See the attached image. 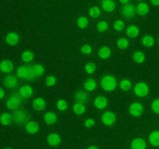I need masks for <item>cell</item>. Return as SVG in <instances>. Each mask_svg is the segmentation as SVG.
Returning <instances> with one entry per match:
<instances>
[{"mask_svg": "<svg viewBox=\"0 0 159 149\" xmlns=\"http://www.w3.org/2000/svg\"><path fill=\"white\" fill-rule=\"evenodd\" d=\"M81 51L83 54H89L92 52V47L88 44H85L81 48Z\"/></svg>", "mask_w": 159, "mask_h": 149, "instance_id": "74e56055", "label": "cell"}, {"mask_svg": "<svg viewBox=\"0 0 159 149\" xmlns=\"http://www.w3.org/2000/svg\"><path fill=\"white\" fill-rule=\"evenodd\" d=\"M95 122L93 119H88L85 122V125L86 127H92L93 125H94Z\"/></svg>", "mask_w": 159, "mask_h": 149, "instance_id": "60d3db41", "label": "cell"}, {"mask_svg": "<svg viewBox=\"0 0 159 149\" xmlns=\"http://www.w3.org/2000/svg\"><path fill=\"white\" fill-rule=\"evenodd\" d=\"M129 1H130V0H120V2L121 3H123V4H127V3L129 2Z\"/></svg>", "mask_w": 159, "mask_h": 149, "instance_id": "ee69618b", "label": "cell"}, {"mask_svg": "<svg viewBox=\"0 0 159 149\" xmlns=\"http://www.w3.org/2000/svg\"><path fill=\"white\" fill-rule=\"evenodd\" d=\"M102 6L106 12H111L114 10L116 5L113 0H103L102 2Z\"/></svg>", "mask_w": 159, "mask_h": 149, "instance_id": "8fae6325", "label": "cell"}, {"mask_svg": "<svg viewBox=\"0 0 159 149\" xmlns=\"http://www.w3.org/2000/svg\"><path fill=\"white\" fill-rule=\"evenodd\" d=\"M44 71L43 67L40 65L31 66H22L17 69L16 74L20 79H32L41 75Z\"/></svg>", "mask_w": 159, "mask_h": 149, "instance_id": "6da1fadb", "label": "cell"}, {"mask_svg": "<svg viewBox=\"0 0 159 149\" xmlns=\"http://www.w3.org/2000/svg\"><path fill=\"white\" fill-rule=\"evenodd\" d=\"M152 108L154 112H155V113H158L159 114V99H155V100L154 101L153 103H152Z\"/></svg>", "mask_w": 159, "mask_h": 149, "instance_id": "f35d334b", "label": "cell"}, {"mask_svg": "<svg viewBox=\"0 0 159 149\" xmlns=\"http://www.w3.org/2000/svg\"><path fill=\"white\" fill-rule=\"evenodd\" d=\"M124 23L122 20H116L114 23H113V26H114L115 29L118 31L123 30V29L124 28Z\"/></svg>", "mask_w": 159, "mask_h": 149, "instance_id": "d590c367", "label": "cell"}, {"mask_svg": "<svg viewBox=\"0 0 159 149\" xmlns=\"http://www.w3.org/2000/svg\"><path fill=\"white\" fill-rule=\"evenodd\" d=\"M21 99L20 96H12L7 101V107L11 110H15L20 107L21 104Z\"/></svg>", "mask_w": 159, "mask_h": 149, "instance_id": "277c9868", "label": "cell"}, {"mask_svg": "<svg viewBox=\"0 0 159 149\" xmlns=\"http://www.w3.org/2000/svg\"><path fill=\"white\" fill-rule=\"evenodd\" d=\"M5 149H12V148H9V147H7V148H5Z\"/></svg>", "mask_w": 159, "mask_h": 149, "instance_id": "bcb514c9", "label": "cell"}, {"mask_svg": "<svg viewBox=\"0 0 159 149\" xmlns=\"http://www.w3.org/2000/svg\"><path fill=\"white\" fill-rule=\"evenodd\" d=\"M152 3L155 6H159V0H151Z\"/></svg>", "mask_w": 159, "mask_h": 149, "instance_id": "7bdbcfd3", "label": "cell"}, {"mask_svg": "<svg viewBox=\"0 0 159 149\" xmlns=\"http://www.w3.org/2000/svg\"><path fill=\"white\" fill-rule=\"evenodd\" d=\"M101 86L106 91H112L116 86V79L113 76H105L101 81Z\"/></svg>", "mask_w": 159, "mask_h": 149, "instance_id": "7a4b0ae2", "label": "cell"}, {"mask_svg": "<svg viewBox=\"0 0 159 149\" xmlns=\"http://www.w3.org/2000/svg\"><path fill=\"white\" fill-rule=\"evenodd\" d=\"M149 141L154 146H159V131H153L149 136Z\"/></svg>", "mask_w": 159, "mask_h": 149, "instance_id": "44dd1931", "label": "cell"}, {"mask_svg": "<svg viewBox=\"0 0 159 149\" xmlns=\"http://www.w3.org/2000/svg\"><path fill=\"white\" fill-rule=\"evenodd\" d=\"M6 43L9 45L13 46L16 45L19 41V36L16 33H10L6 37Z\"/></svg>", "mask_w": 159, "mask_h": 149, "instance_id": "7c38bea8", "label": "cell"}, {"mask_svg": "<svg viewBox=\"0 0 159 149\" xmlns=\"http://www.w3.org/2000/svg\"><path fill=\"white\" fill-rule=\"evenodd\" d=\"M115 120H116V116H115L114 113L110 111L105 112L102 116V122L107 126L112 125L115 122Z\"/></svg>", "mask_w": 159, "mask_h": 149, "instance_id": "5b68a950", "label": "cell"}, {"mask_svg": "<svg viewBox=\"0 0 159 149\" xmlns=\"http://www.w3.org/2000/svg\"><path fill=\"white\" fill-rule=\"evenodd\" d=\"M142 43L143 45H144L147 47H152V45L154 44V39L152 38L151 36H145V37H143L142 39Z\"/></svg>", "mask_w": 159, "mask_h": 149, "instance_id": "f1b7e54d", "label": "cell"}, {"mask_svg": "<svg viewBox=\"0 0 159 149\" xmlns=\"http://www.w3.org/2000/svg\"><path fill=\"white\" fill-rule=\"evenodd\" d=\"M127 34L128 37L134 38L139 34V29L135 26H130L127 29Z\"/></svg>", "mask_w": 159, "mask_h": 149, "instance_id": "7402d4cb", "label": "cell"}, {"mask_svg": "<svg viewBox=\"0 0 159 149\" xmlns=\"http://www.w3.org/2000/svg\"><path fill=\"white\" fill-rule=\"evenodd\" d=\"M0 120H1L2 124H3V125H9L11 123V120H12V116L9 113H5L2 114Z\"/></svg>", "mask_w": 159, "mask_h": 149, "instance_id": "484cf974", "label": "cell"}, {"mask_svg": "<svg viewBox=\"0 0 159 149\" xmlns=\"http://www.w3.org/2000/svg\"><path fill=\"white\" fill-rule=\"evenodd\" d=\"M19 93H20V96H23V98H29L32 96L33 89L30 85H23V86L20 87Z\"/></svg>", "mask_w": 159, "mask_h": 149, "instance_id": "30bf717a", "label": "cell"}, {"mask_svg": "<svg viewBox=\"0 0 159 149\" xmlns=\"http://www.w3.org/2000/svg\"><path fill=\"white\" fill-rule=\"evenodd\" d=\"M100 9L96 6H93L89 9V15L91 17H98L100 15Z\"/></svg>", "mask_w": 159, "mask_h": 149, "instance_id": "d6a6232c", "label": "cell"}, {"mask_svg": "<svg viewBox=\"0 0 159 149\" xmlns=\"http://www.w3.org/2000/svg\"><path fill=\"white\" fill-rule=\"evenodd\" d=\"M135 13L134 6L133 4H125L122 7V14L125 17H132Z\"/></svg>", "mask_w": 159, "mask_h": 149, "instance_id": "ba28073f", "label": "cell"}, {"mask_svg": "<svg viewBox=\"0 0 159 149\" xmlns=\"http://www.w3.org/2000/svg\"><path fill=\"white\" fill-rule=\"evenodd\" d=\"M84 87L85 88V89H87L88 91H93L96 88V82L94 79H91L87 80L86 82L84 84Z\"/></svg>", "mask_w": 159, "mask_h": 149, "instance_id": "d4e9b609", "label": "cell"}, {"mask_svg": "<svg viewBox=\"0 0 159 149\" xmlns=\"http://www.w3.org/2000/svg\"><path fill=\"white\" fill-rule=\"evenodd\" d=\"M146 143L141 138H137L134 139L131 143L132 149H145Z\"/></svg>", "mask_w": 159, "mask_h": 149, "instance_id": "4fadbf2b", "label": "cell"}, {"mask_svg": "<svg viewBox=\"0 0 159 149\" xmlns=\"http://www.w3.org/2000/svg\"><path fill=\"white\" fill-rule=\"evenodd\" d=\"M128 44H129L128 40L125 38H121L117 41L118 47L120 48V49H122V50L125 49V48L128 46Z\"/></svg>", "mask_w": 159, "mask_h": 149, "instance_id": "836d02e7", "label": "cell"}, {"mask_svg": "<svg viewBox=\"0 0 159 149\" xmlns=\"http://www.w3.org/2000/svg\"><path fill=\"white\" fill-rule=\"evenodd\" d=\"M57 107L58 108V110H60L61 111H63V110H65L68 107V104L65 102V100H59L58 102H57Z\"/></svg>", "mask_w": 159, "mask_h": 149, "instance_id": "8d00e7d4", "label": "cell"}, {"mask_svg": "<svg viewBox=\"0 0 159 149\" xmlns=\"http://www.w3.org/2000/svg\"><path fill=\"white\" fill-rule=\"evenodd\" d=\"M4 95H5L4 90L1 88V89H0V98H1V99H3V97H4Z\"/></svg>", "mask_w": 159, "mask_h": 149, "instance_id": "b9f144b4", "label": "cell"}, {"mask_svg": "<svg viewBox=\"0 0 159 149\" xmlns=\"http://www.w3.org/2000/svg\"><path fill=\"white\" fill-rule=\"evenodd\" d=\"M34 58V54L31 51H26L23 53L22 54V59H23V61L25 62H30L33 60Z\"/></svg>", "mask_w": 159, "mask_h": 149, "instance_id": "83f0119b", "label": "cell"}, {"mask_svg": "<svg viewBox=\"0 0 159 149\" xmlns=\"http://www.w3.org/2000/svg\"><path fill=\"white\" fill-rule=\"evenodd\" d=\"M130 113H131L133 116H138L143 113V106L141 104L138 103V102H134V103H132L130 106Z\"/></svg>", "mask_w": 159, "mask_h": 149, "instance_id": "8992f818", "label": "cell"}, {"mask_svg": "<svg viewBox=\"0 0 159 149\" xmlns=\"http://www.w3.org/2000/svg\"><path fill=\"white\" fill-rule=\"evenodd\" d=\"M75 99L76 102H79V103H83V102H86L87 99H88V95L83 91H79L77 92L75 96Z\"/></svg>", "mask_w": 159, "mask_h": 149, "instance_id": "ffe728a7", "label": "cell"}, {"mask_svg": "<svg viewBox=\"0 0 159 149\" xmlns=\"http://www.w3.org/2000/svg\"><path fill=\"white\" fill-rule=\"evenodd\" d=\"M96 28L99 32H104L108 29V23L105 21H99L96 25Z\"/></svg>", "mask_w": 159, "mask_h": 149, "instance_id": "1f68e13d", "label": "cell"}, {"mask_svg": "<svg viewBox=\"0 0 159 149\" xmlns=\"http://www.w3.org/2000/svg\"><path fill=\"white\" fill-rule=\"evenodd\" d=\"M77 24H78V26H79V28L85 29V28H86L87 26H88L89 20H87L86 17L81 16V17H79V20H78Z\"/></svg>", "mask_w": 159, "mask_h": 149, "instance_id": "4316f807", "label": "cell"}, {"mask_svg": "<svg viewBox=\"0 0 159 149\" xmlns=\"http://www.w3.org/2000/svg\"><path fill=\"white\" fill-rule=\"evenodd\" d=\"M94 104L98 109H103L107 106V99L104 96H98L95 99Z\"/></svg>", "mask_w": 159, "mask_h": 149, "instance_id": "9a60e30c", "label": "cell"}, {"mask_svg": "<svg viewBox=\"0 0 159 149\" xmlns=\"http://www.w3.org/2000/svg\"><path fill=\"white\" fill-rule=\"evenodd\" d=\"M133 58L134 61L135 62H137V63H142L144 61V55L143 53L138 51V52H135L134 54Z\"/></svg>", "mask_w": 159, "mask_h": 149, "instance_id": "f546056e", "label": "cell"}, {"mask_svg": "<svg viewBox=\"0 0 159 149\" xmlns=\"http://www.w3.org/2000/svg\"><path fill=\"white\" fill-rule=\"evenodd\" d=\"M43 118H44L45 122L48 124H50V125L54 124L56 122V120H57V116L53 112H48V113H46L44 114Z\"/></svg>", "mask_w": 159, "mask_h": 149, "instance_id": "e0dca14e", "label": "cell"}, {"mask_svg": "<svg viewBox=\"0 0 159 149\" xmlns=\"http://www.w3.org/2000/svg\"><path fill=\"white\" fill-rule=\"evenodd\" d=\"M45 105H46V102L45 100L42 98H37L33 102V106H34V109L36 110H42L44 109Z\"/></svg>", "mask_w": 159, "mask_h": 149, "instance_id": "d6986e66", "label": "cell"}, {"mask_svg": "<svg viewBox=\"0 0 159 149\" xmlns=\"http://www.w3.org/2000/svg\"><path fill=\"white\" fill-rule=\"evenodd\" d=\"M38 124L34 121H30L26 124V130L28 133H34L38 130Z\"/></svg>", "mask_w": 159, "mask_h": 149, "instance_id": "ac0fdd59", "label": "cell"}, {"mask_svg": "<svg viewBox=\"0 0 159 149\" xmlns=\"http://www.w3.org/2000/svg\"><path fill=\"white\" fill-rule=\"evenodd\" d=\"M96 66L94 63L89 62V63H88L86 65H85V70L87 73H89V74H92V73H93L95 71H96Z\"/></svg>", "mask_w": 159, "mask_h": 149, "instance_id": "e575fe53", "label": "cell"}, {"mask_svg": "<svg viewBox=\"0 0 159 149\" xmlns=\"http://www.w3.org/2000/svg\"><path fill=\"white\" fill-rule=\"evenodd\" d=\"M13 64L7 60H5L3 61H2L1 65H0V69L4 73L11 72L13 70Z\"/></svg>", "mask_w": 159, "mask_h": 149, "instance_id": "9c48e42d", "label": "cell"}, {"mask_svg": "<svg viewBox=\"0 0 159 149\" xmlns=\"http://www.w3.org/2000/svg\"><path fill=\"white\" fill-rule=\"evenodd\" d=\"M148 86L144 82L137 84L134 87V93L140 97H143L148 93Z\"/></svg>", "mask_w": 159, "mask_h": 149, "instance_id": "3957f363", "label": "cell"}, {"mask_svg": "<svg viewBox=\"0 0 159 149\" xmlns=\"http://www.w3.org/2000/svg\"><path fill=\"white\" fill-rule=\"evenodd\" d=\"M149 12V6L147 3L141 2L137 6V12L141 16H144Z\"/></svg>", "mask_w": 159, "mask_h": 149, "instance_id": "2e32d148", "label": "cell"}, {"mask_svg": "<svg viewBox=\"0 0 159 149\" xmlns=\"http://www.w3.org/2000/svg\"><path fill=\"white\" fill-rule=\"evenodd\" d=\"M3 85L8 88H13L17 85V80L13 75H8L3 79Z\"/></svg>", "mask_w": 159, "mask_h": 149, "instance_id": "52a82bcc", "label": "cell"}, {"mask_svg": "<svg viewBox=\"0 0 159 149\" xmlns=\"http://www.w3.org/2000/svg\"><path fill=\"white\" fill-rule=\"evenodd\" d=\"M120 86L121 89L124 90V91H128L130 88V87H131V83L127 79H124V80H122L120 82Z\"/></svg>", "mask_w": 159, "mask_h": 149, "instance_id": "4dcf8cb0", "label": "cell"}, {"mask_svg": "<svg viewBox=\"0 0 159 149\" xmlns=\"http://www.w3.org/2000/svg\"><path fill=\"white\" fill-rule=\"evenodd\" d=\"M48 142L51 146H57L61 143V138L56 133H51L48 138Z\"/></svg>", "mask_w": 159, "mask_h": 149, "instance_id": "5bb4252c", "label": "cell"}, {"mask_svg": "<svg viewBox=\"0 0 159 149\" xmlns=\"http://www.w3.org/2000/svg\"><path fill=\"white\" fill-rule=\"evenodd\" d=\"M99 56L102 59H107L110 56V49L107 47H103L99 51Z\"/></svg>", "mask_w": 159, "mask_h": 149, "instance_id": "603a6c76", "label": "cell"}, {"mask_svg": "<svg viewBox=\"0 0 159 149\" xmlns=\"http://www.w3.org/2000/svg\"><path fill=\"white\" fill-rule=\"evenodd\" d=\"M85 106L82 103H79V102H77V103L74 104L73 106V111L75 112V113L78 115H81L85 112Z\"/></svg>", "mask_w": 159, "mask_h": 149, "instance_id": "cb8c5ba5", "label": "cell"}, {"mask_svg": "<svg viewBox=\"0 0 159 149\" xmlns=\"http://www.w3.org/2000/svg\"><path fill=\"white\" fill-rule=\"evenodd\" d=\"M56 83V79L54 76H48L46 79V84L48 86L54 85Z\"/></svg>", "mask_w": 159, "mask_h": 149, "instance_id": "ab89813d", "label": "cell"}, {"mask_svg": "<svg viewBox=\"0 0 159 149\" xmlns=\"http://www.w3.org/2000/svg\"><path fill=\"white\" fill-rule=\"evenodd\" d=\"M88 149H99L96 146H90V147H88Z\"/></svg>", "mask_w": 159, "mask_h": 149, "instance_id": "f6af8a7d", "label": "cell"}]
</instances>
